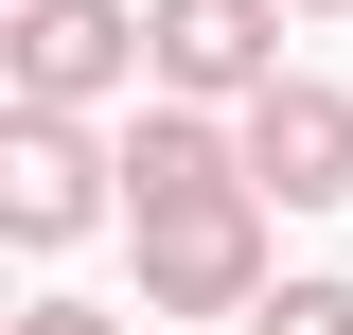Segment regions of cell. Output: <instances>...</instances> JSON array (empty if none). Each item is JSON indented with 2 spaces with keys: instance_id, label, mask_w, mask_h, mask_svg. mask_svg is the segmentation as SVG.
I'll return each instance as SVG.
<instances>
[{
  "instance_id": "obj_6",
  "label": "cell",
  "mask_w": 353,
  "mask_h": 335,
  "mask_svg": "<svg viewBox=\"0 0 353 335\" xmlns=\"http://www.w3.org/2000/svg\"><path fill=\"white\" fill-rule=\"evenodd\" d=\"M230 335H353V283H265Z\"/></svg>"
},
{
  "instance_id": "obj_9",
  "label": "cell",
  "mask_w": 353,
  "mask_h": 335,
  "mask_svg": "<svg viewBox=\"0 0 353 335\" xmlns=\"http://www.w3.org/2000/svg\"><path fill=\"white\" fill-rule=\"evenodd\" d=\"M176 335H194V318H176Z\"/></svg>"
},
{
  "instance_id": "obj_4",
  "label": "cell",
  "mask_w": 353,
  "mask_h": 335,
  "mask_svg": "<svg viewBox=\"0 0 353 335\" xmlns=\"http://www.w3.org/2000/svg\"><path fill=\"white\" fill-rule=\"evenodd\" d=\"M230 124H248V194L265 212H336L353 194V88L336 71H265Z\"/></svg>"
},
{
  "instance_id": "obj_1",
  "label": "cell",
  "mask_w": 353,
  "mask_h": 335,
  "mask_svg": "<svg viewBox=\"0 0 353 335\" xmlns=\"http://www.w3.org/2000/svg\"><path fill=\"white\" fill-rule=\"evenodd\" d=\"M124 230H141V300H124V318H194V335H212V318H248V300L283 283L248 176H230V194H176V212H124Z\"/></svg>"
},
{
  "instance_id": "obj_3",
  "label": "cell",
  "mask_w": 353,
  "mask_h": 335,
  "mask_svg": "<svg viewBox=\"0 0 353 335\" xmlns=\"http://www.w3.org/2000/svg\"><path fill=\"white\" fill-rule=\"evenodd\" d=\"M124 212V141H88V106H18L0 124V230L18 247H88Z\"/></svg>"
},
{
  "instance_id": "obj_8",
  "label": "cell",
  "mask_w": 353,
  "mask_h": 335,
  "mask_svg": "<svg viewBox=\"0 0 353 335\" xmlns=\"http://www.w3.org/2000/svg\"><path fill=\"white\" fill-rule=\"evenodd\" d=\"M301 18H353V0H301Z\"/></svg>"
},
{
  "instance_id": "obj_2",
  "label": "cell",
  "mask_w": 353,
  "mask_h": 335,
  "mask_svg": "<svg viewBox=\"0 0 353 335\" xmlns=\"http://www.w3.org/2000/svg\"><path fill=\"white\" fill-rule=\"evenodd\" d=\"M0 88H18V106H106V88H159L141 0H0Z\"/></svg>"
},
{
  "instance_id": "obj_7",
  "label": "cell",
  "mask_w": 353,
  "mask_h": 335,
  "mask_svg": "<svg viewBox=\"0 0 353 335\" xmlns=\"http://www.w3.org/2000/svg\"><path fill=\"white\" fill-rule=\"evenodd\" d=\"M0 335H124V318H106V300H18Z\"/></svg>"
},
{
  "instance_id": "obj_5",
  "label": "cell",
  "mask_w": 353,
  "mask_h": 335,
  "mask_svg": "<svg viewBox=\"0 0 353 335\" xmlns=\"http://www.w3.org/2000/svg\"><path fill=\"white\" fill-rule=\"evenodd\" d=\"M283 18H301V0H141V53H159V88H194V106H248V88L283 71Z\"/></svg>"
}]
</instances>
